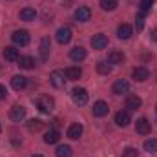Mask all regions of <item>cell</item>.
<instances>
[{"instance_id":"cell-1","label":"cell","mask_w":157,"mask_h":157,"mask_svg":"<svg viewBox=\"0 0 157 157\" xmlns=\"http://www.w3.org/2000/svg\"><path fill=\"white\" fill-rule=\"evenodd\" d=\"M71 99H73V102H75L77 106H84V104H88L90 95H88V91H86L84 88H75V90L71 91Z\"/></svg>"},{"instance_id":"cell-2","label":"cell","mask_w":157,"mask_h":157,"mask_svg":"<svg viewBox=\"0 0 157 157\" xmlns=\"http://www.w3.org/2000/svg\"><path fill=\"white\" fill-rule=\"evenodd\" d=\"M37 108L40 112H44V113H49L55 108V101L51 97H48V95H42V97L37 99Z\"/></svg>"},{"instance_id":"cell-3","label":"cell","mask_w":157,"mask_h":157,"mask_svg":"<svg viewBox=\"0 0 157 157\" xmlns=\"http://www.w3.org/2000/svg\"><path fill=\"white\" fill-rule=\"evenodd\" d=\"M71 37H73L71 28L62 26V28H59V29H57V42H59V44H68V42L71 40Z\"/></svg>"},{"instance_id":"cell-4","label":"cell","mask_w":157,"mask_h":157,"mask_svg":"<svg viewBox=\"0 0 157 157\" xmlns=\"http://www.w3.org/2000/svg\"><path fill=\"white\" fill-rule=\"evenodd\" d=\"M11 39H13V42H15L17 46H28V44H29V33H28L26 29H17V31L11 35Z\"/></svg>"},{"instance_id":"cell-5","label":"cell","mask_w":157,"mask_h":157,"mask_svg":"<svg viewBox=\"0 0 157 157\" xmlns=\"http://www.w3.org/2000/svg\"><path fill=\"white\" fill-rule=\"evenodd\" d=\"M49 82L55 86V88H64L66 86V75H64V71H51V75H49Z\"/></svg>"},{"instance_id":"cell-6","label":"cell","mask_w":157,"mask_h":157,"mask_svg":"<svg viewBox=\"0 0 157 157\" xmlns=\"http://www.w3.org/2000/svg\"><path fill=\"white\" fill-rule=\"evenodd\" d=\"M91 18V9L86 6H78L75 9V20L77 22H88Z\"/></svg>"},{"instance_id":"cell-7","label":"cell","mask_w":157,"mask_h":157,"mask_svg":"<svg viewBox=\"0 0 157 157\" xmlns=\"http://www.w3.org/2000/svg\"><path fill=\"white\" fill-rule=\"evenodd\" d=\"M9 117L13 119L15 122L24 121V117H26V108H24V106H20V104H15V106L11 108V112H9Z\"/></svg>"},{"instance_id":"cell-8","label":"cell","mask_w":157,"mask_h":157,"mask_svg":"<svg viewBox=\"0 0 157 157\" xmlns=\"http://www.w3.org/2000/svg\"><path fill=\"white\" fill-rule=\"evenodd\" d=\"M130 91V82L128 80H124V78H119L113 82V93L115 95H124V93H128Z\"/></svg>"},{"instance_id":"cell-9","label":"cell","mask_w":157,"mask_h":157,"mask_svg":"<svg viewBox=\"0 0 157 157\" xmlns=\"http://www.w3.org/2000/svg\"><path fill=\"white\" fill-rule=\"evenodd\" d=\"M91 110H93V115H95V117H104V115H108V112H110V108H108V104H106L104 101H97Z\"/></svg>"},{"instance_id":"cell-10","label":"cell","mask_w":157,"mask_h":157,"mask_svg":"<svg viewBox=\"0 0 157 157\" xmlns=\"http://www.w3.org/2000/svg\"><path fill=\"white\" fill-rule=\"evenodd\" d=\"M91 46H93V49H104V48L108 46V37H106L104 33L93 35V39H91Z\"/></svg>"},{"instance_id":"cell-11","label":"cell","mask_w":157,"mask_h":157,"mask_svg":"<svg viewBox=\"0 0 157 157\" xmlns=\"http://www.w3.org/2000/svg\"><path fill=\"white\" fill-rule=\"evenodd\" d=\"M150 130H152V126H150V122H148L146 119H139V121L135 122V132H137L139 135H148Z\"/></svg>"},{"instance_id":"cell-12","label":"cell","mask_w":157,"mask_h":157,"mask_svg":"<svg viewBox=\"0 0 157 157\" xmlns=\"http://www.w3.org/2000/svg\"><path fill=\"white\" fill-rule=\"evenodd\" d=\"M132 33H133V29H132V26L130 24H121L117 28V37L121 40H128L132 37Z\"/></svg>"},{"instance_id":"cell-13","label":"cell","mask_w":157,"mask_h":157,"mask_svg":"<svg viewBox=\"0 0 157 157\" xmlns=\"http://www.w3.org/2000/svg\"><path fill=\"white\" fill-rule=\"evenodd\" d=\"M133 78H135L137 82H144L146 78H150V71H148V68H144V66L135 68V70H133Z\"/></svg>"},{"instance_id":"cell-14","label":"cell","mask_w":157,"mask_h":157,"mask_svg":"<svg viewBox=\"0 0 157 157\" xmlns=\"http://www.w3.org/2000/svg\"><path fill=\"white\" fill-rule=\"evenodd\" d=\"M4 57H6V60H9V62H17V60L20 59L18 49H17V48H13V46L4 48Z\"/></svg>"},{"instance_id":"cell-15","label":"cell","mask_w":157,"mask_h":157,"mask_svg":"<svg viewBox=\"0 0 157 157\" xmlns=\"http://www.w3.org/2000/svg\"><path fill=\"white\" fill-rule=\"evenodd\" d=\"M141 104H143V101H141L139 95H128V99H126V108L128 110H139Z\"/></svg>"},{"instance_id":"cell-16","label":"cell","mask_w":157,"mask_h":157,"mask_svg":"<svg viewBox=\"0 0 157 157\" xmlns=\"http://www.w3.org/2000/svg\"><path fill=\"white\" fill-rule=\"evenodd\" d=\"M11 86H13V90H24L26 86H28V78L24 77V75H15V77L11 78Z\"/></svg>"},{"instance_id":"cell-17","label":"cell","mask_w":157,"mask_h":157,"mask_svg":"<svg viewBox=\"0 0 157 157\" xmlns=\"http://www.w3.org/2000/svg\"><path fill=\"white\" fill-rule=\"evenodd\" d=\"M108 62L110 64H122L124 62V53L119 51V49H113L108 53Z\"/></svg>"},{"instance_id":"cell-18","label":"cell","mask_w":157,"mask_h":157,"mask_svg":"<svg viewBox=\"0 0 157 157\" xmlns=\"http://www.w3.org/2000/svg\"><path fill=\"white\" fill-rule=\"evenodd\" d=\"M115 122H117V126H121V128H126L128 124H130V113L128 112H117L115 113Z\"/></svg>"},{"instance_id":"cell-19","label":"cell","mask_w":157,"mask_h":157,"mask_svg":"<svg viewBox=\"0 0 157 157\" xmlns=\"http://www.w3.org/2000/svg\"><path fill=\"white\" fill-rule=\"evenodd\" d=\"M64 75H66L68 80H77V78H80V75H82V70L77 68V66H71V68H66V70H64Z\"/></svg>"},{"instance_id":"cell-20","label":"cell","mask_w":157,"mask_h":157,"mask_svg":"<svg viewBox=\"0 0 157 157\" xmlns=\"http://www.w3.org/2000/svg\"><path fill=\"white\" fill-rule=\"evenodd\" d=\"M70 57H71V60L80 62V60H84V59H86V49H84V48H80V46H77V48H73V49L70 51Z\"/></svg>"},{"instance_id":"cell-21","label":"cell","mask_w":157,"mask_h":157,"mask_svg":"<svg viewBox=\"0 0 157 157\" xmlns=\"http://www.w3.org/2000/svg\"><path fill=\"white\" fill-rule=\"evenodd\" d=\"M82 135V124L80 122H73L70 128H68V137L70 139H78Z\"/></svg>"},{"instance_id":"cell-22","label":"cell","mask_w":157,"mask_h":157,"mask_svg":"<svg viewBox=\"0 0 157 157\" xmlns=\"http://www.w3.org/2000/svg\"><path fill=\"white\" fill-rule=\"evenodd\" d=\"M35 17H37V11H35L33 7H24V9H20V20L29 22V20H35Z\"/></svg>"},{"instance_id":"cell-23","label":"cell","mask_w":157,"mask_h":157,"mask_svg":"<svg viewBox=\"0 0 157 157\" xmlns=\"http://www.w3.org/2000/svg\"><path fill=\"white\" fill-rule=\"evenodd\" d=\"M59 139H60V133L57 130H49L44 135V143L46 144H55V143H59Z\"/></svg>"},{"instance_id":"cell-24","label":"cell","mask_w":157,"mask_h":157,"mask_svg":"<svg viewBox=\"0 0 157 157\" xmlns=\"http://www.w3.org/2000/svg\"><path fill=\"white\" fill-rule=\"evenodd\" d=\"M55 154H57V157H71V146H68V144H60L57 150H55Z\"/></svg>"},{"instance_id":"cell-25","label":"cell","mask_w":157,"mask_h":157,"mask_svg":"<svg viewBox=\"0 0 157 157\" xmlns=\"http://www.w3.org/2000/svg\"><path fill=\"white\" fill-rule=\"evenodd\" d=\"M49 49H51L49 39H42V40H40V55H42V59H48V55H49Z\"/></svg>"},{"instance_id":"cell-26","label":"cell","mask_w":157,"mask_h":157,"mask_svg":"<svg viewBox=\"0 0 157 157\" xmlns=\"http://www.w3.org/2000/svg\"><path fill=\"white\" fill-rule=\"evenodd\" d=\"M33 64H35V60H33L31 57H20V59H18V66H20L22 70H31Z\"/></svg>"},{"instance_id":"cell-27","label":"cell","mask_w":157,"mask_h":157,"mask_svg":"<svg viewBox=\"0 0 157 157\" xmlns=\"http://www.w3.org/2000/svg\"><path fill=\"white\" fill-rule=\"evenodd\" d=\"M117 6L119 0H101V7L104 11H113V9H117Z\"/></svg>"},{"instance_id":"cell-28","label":"cell","mask_w":157,"mask_h":157,"mask_svg":"<svg viewBox=\"0 0 157 157\" xmlns=\"http://www.w3.org/2000/svg\"><path fill=\"white\" fill-rule=\"evenodd\" d=\"M97 71H99V73H102V75H108V73L112 71V64H110L108 60H102V62H99V64H97Z\"/></svg>"},{"instance_id":"cell-29","label":"cell","mask_w":157,"mask_h":157,"mask_svg":"<svg viewBox=\"0 0 157 157\" xmlns=\"http://www.w3.org/2000/svg\"><path fill=\"white\" fill-rule=\"evenodd\" d=\"M144 150H146L148 154H155L157 152V139H148V141H144Z\"/></svg>"},{"instance_id":"cell-30","label":"cell","mask_w":157,"mask_h":157,"mask_svg":"<svg viewBox=\"0 0 157 157\" xmlns=\"http://www.w3.org/2000/svg\"><path fill=\"white\" fill-rule=\"evenodd\" d=\"M40 128H42V121H39V119H31L28 122V130L29 132H39Z\"/></svg>"},{"instance_id":"cell-31","label":"cell","mask_w":157,"mask_h":157,"mask_svg":"<svg viewBox=\"0 0 157 157\" xmlns=\"http://www.w3.org/2000/svg\"><path fill=\"white\" fill-rule=\"evenodd\" d=\"M152 6H154V0H141V11H143V13L150 11Z\"/></svg>"},{"instance_id":"cell-32","label":"cell","mask_w":157,"mask_h":157,"mask_svg":"<svg viewBox=\"0 0 157 157\" xmlns=\"http://www.w3.org/2000/svg\"><path fill=\"white\" fill-rule=\"evenodd\" d=\"M122 157H139V152H137L135 148H126V150L122 152Z\"/></svg>"},{"instance_id":"cell-33","label":"cell","mask_w":157,"mask_h":157,"mask_svg":"<svg viewBox=\"0 0 157 157\" xmlns=\"http://www.w3.org/2000/svg\"><path fill=\"white\" fill-rule=\"evenodd\" d=\"M143 26H144V17H143V15H137V18H135V28H137V31H141Z\"/></svg>"},{"instance_id":"cell-34","label":"cell","mask_w":157,"mask_h":157,"mask_svg":"<svg viewBox=\"0 0 157 157\" xmlns=\"http://www.w3.org/2000/svg\"><path fill=\"white\" fill-rule=\"evenodd\" d=\"M6 97H7V90H6V86H2V84H0V101H2V99H6Z\"/></svg>"},{"instance_id":"cell-35","label":"cell","mask_w":157,"mask_h":157,"mask_svg":"<svg viewBox=\"0 0 157 157\" xmlns=\"http://www.w3.org/2000/svg\"><path fill=\"white\" fill-rule=\"evenodd\" d=\"M150 37H152V40H154V42H157V29H154V31H152V35H150Z\"/></svg>"},{"instance_id":"cell-36","label":"cell","mask_w":157,"mask_h":157,"mask_svg":"<svg viewBox=\"0 0 157 157\" xmlns=\"http://www.w3.org/2000/svg\"><path fill=\"white\" fill-rule=\"evenodd\" d=\"M33 157H44V155H40V154H35V155H33Z\"/></svg>"},{"instance_id":"cell-37","label":"cell","mask_w":157,"mask_h":157,"mask_svg":"<svg viewBox=\"0 0 157 157\" xmlns=\"http://www.w3.org/2000/svg\"><path fill=\"white\" fill-rule=\"evenodd\" d=\"M0 132H2V126H0Z\"/></svg>"},{"instance_id":"cell-38","label":"cell","mask_w":157,"mask_h":157,"mask_svg":"<svg viewBox=\"0 0 157 157\" xmlns=\"http://www.w3.org/2000/svg\"><path fill=\"white\" fill-rule=\"evenodd\" d=\"M155 112H157V106H155Z\"/></svg>"}]
</instances>
